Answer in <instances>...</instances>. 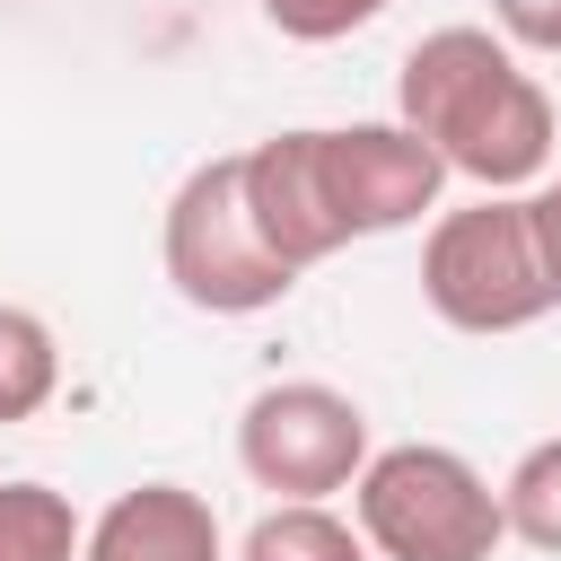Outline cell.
Segmentation results:
<instances>
[{
  "label": "cell",
  "instance_id": "cell-12",
  "mask_svg": "<svg viewBox=\"0 0 561 561\" xmlns=\"http://www.w3.org/2000/svg\"><path fill=\"white\" fill-rule=\"evenodd\" d=\"M500 508H508V535L526 552H552L561 561V438H535L508 482H500Z\"/></svg>",
  "mask_w": 561,
  "mask_h": 561
},
{
  "label": "cell",
  "instance_id": "cell-8",
  "mask_svg": "<svg viewBox=\"0 0 561 561\" xmlns=\"http://www.w3.org/2000/svg\"><path fill=\"white\" fill-rule=\"evenodd\" d=\"M79 561H228V535L202 491L184 482H131L96 508Z\"/></svg>",
  "mask_w": 561,
  "mask_h": 561
},
{
  "label": "cell",
  "instance_id": "cell-6",
  "mask_svg": "<svg viewBox=\"0 0 561 561\" xmlns=\"http://www.w3.org/2000/svg\"><path fill=\"white\" fill-rule=\"evenodd\" d=\"M316 167H324V202H333L342 237H394L421 210H438V193H447V158L403 114L316 131Z\"/></svg>",
  "mask_w": 561,
  "mask_h": 561
},
{
  "label": "cell",
  "instance_id": "cell-7",
  "mask_svg": "<svg viewBox=\"0 0 561 561\" xmlns=\"http://www.w3.org/2000/svg\"><path fill=\"white\" fill-rule=\"evenodd\" d=\"M245 210L263 228V245L289 272H316L324 254H342V219L324 202V167H316V131H272L245 149Z\"/></svg>",
  "mask_w": 561,
  "mask_h": 561
},
{
  "label": "cell",
  "instance_id": "cell-5",
  "mask_svg": "<svg viewBox=\"0 0 561 561\" xmlns=\"http://www.w3.org/2000/svg\"><path fill=\"white\" fill-rule=\"evenodd\" d=\"M368 456H377L368 447V412L324 377L254 386L245 412H237V465L272 500H333V491L359 482Z\"/></svg>",
  "mask_w": 561,
  "mask_h": 561
},
{
  "label": "cell",
  "instance_id": "cell-13",
  "mask_svg": "<svg viewBox=\"0 0 561 561\" xmlns=\"http://www.w3.org/2000/svg\"><path fill=\"white\" fill-rule=\"evenodd\" d=\"M394 0H263V26L289 35V44H342L359 35L368 18H386Z\"/></svg>",
  "mask_w": 561,
  "mask_h": 561
},
{
  "label": "cell",
  "instance_id": "cell-4",
  "mask_svg": "<svg viewBox=\"0 0 561 561\" xmlns=\"http://www.w3.org/2000/svg\"><path fill=\"white\" fill-rule=\"evenodd\" d=\"M158 254H167L175 298L202 307V316H263V307H280V298L298 289V272L263 245V228H254V210H245V149L202 158V167L175 184Z\"/></svg>",
  "mask_w": 561,
  "mask_h": 561
},
{
  "label": "cell",
  "instance_id": "cell-1",
  "mask_svg": "<svg viewBox=\"0 0 561 561\" xmlns=\"http://www.w3.org/2000/svg\"><path fill=\"white\" fill-rule=\"evenodd\" d=\"M394 114L447 158V175L482 193H526L552 167V96L535 70H517L508 35L491 26H438L403 53Z\"/></svg>",
  "mask_w": 561,
  "mask_h": 561
},
{
  "label": "cell",
  "instance_id": "cell-14",
  "mask_svg": "<svg viewBox=\"0 0 561 561\" xmlns=\"http://www.w3.org/2000/svg\"><path fill=\"white\" fill-rule=\"evenodd\" d=\"M500 35L526 44V53H561V0H491Z\"/></svg>",
  "mask_w": 561,
  "mask_h": 561
},
{
  "label": "cell",
  "instance_id": "cell-11",
  "mask_svg": "<svg viewBox=\"0 0 561 561\" xmlns=\"http://www.w3.org/2000/svg\"><path fill=\"white\" fill-rule=\"evenodd\" d=\"M88 526L53 482H0V561H79Z\"/></svg>",
  "mask_w": 561,
  "mask_h": 561
},
{
  "label": "cell",
  "instance_id": "cell-15",
  "mask_svg": "<svg viewBox=\"0 0 561 561\" xmlns=\"http://www.w3.org/2000/svg\"><path fill=\"white\" fill-rule=\"evenodd\" d=\"M526 210H535V245H543V272H552V289H561V175H552V184H535V193H526Z\"/></svg>",
  "mask_w": 561,
  "mask_h": 561
},
{
  "label": "cell",
  "instance_id": "cell-2",
  "mask_svg": "<svg viewBox=\"0 0 561 561\" xmlns=\"http://www.w3.org/2000/svg\"><path fill=\"white\" fill-rule=\"evenodd\" d=\"M351 517L377 561H491L508 543L500 491L482 482L473 456H456L438 438L377 447L351 482Z\"/></svg>",
  "mask_w": 561,
  "mask_h": 561
},
{
  "label": "cell",
  "instance_id": "cell-9",
  "mask_svg": "<svg viewBox=\"0 0 561 561\" xmlns=\"http://www.w3.org/2000/svg\"><path fill=\"white\" fill-rule=\"evenodd\" d=\"M237 561H377V552H368V535H359L351 517H333L324 500H280V508H263V517L245 526Z\"/></svg>",
  "mask_w": 561,
  "mask_h": 561
},
{
  "label": "cell",
  "instance_id": "cell-10",
  "mask_svg": "<svg viewBox=\"0 0 561 561\" xmlns=\"http://www.w3.org/2000/svg\"><path fill=\"white\" fill-rule=\"evenodd\" d=\"M61 386V342L35 307H0V430L9 421H35Z\"/></svg>",
  "mask_w": 561,
  "mask_h": 561
},
{
  "label": "cell",
  "instance_id": "cell-3",
  "mask_svg": "<svg viewBox=\"0 0 561 561\" xmlns=\"http://www.w3.org/2000/svg\"><path fill=\"white\" fill-rule=\"evenodd\" d=\"M421 298L456 333H526L561 307L526 193H482L465 210H438L421 237Z\"/></svg>",
  "mask_w": 561,
  "mask_h": 561
}]
</instances>
